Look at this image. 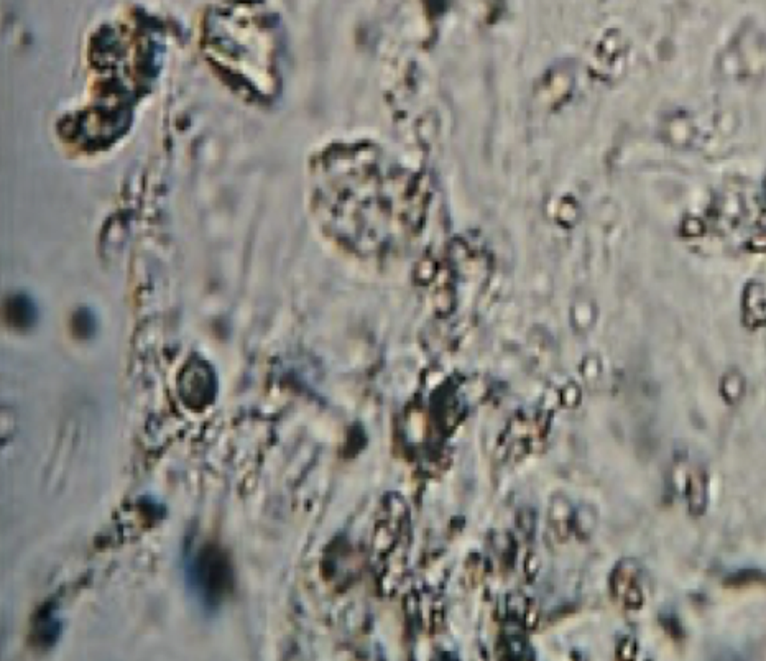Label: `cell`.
<instances>
[{"label":"cell","mask_w":766,"mask_h":661,"mask_svg":"<svg viewBox=\"0 0 766 661\" xmlns=\"http://www.w3.org/2000/svg\"><path fill=\"white\" fill-rule=\"evenodd\" d=\"M686 497H687V508L693 515H703L707 507L709 498V480L703 467H695L687 474L686 482Z\"/></svg>","instance_id":"cell-4"},{"label":"cell","mask_w":766,"mask_h":661,"mask_svg":"<svg viewBox=\"0 0 766 661\" xmlns=\"http://www.w3.org/2000/svg\"><path fill=\"white\" fill-rule=\"evenodd\" d=\"M721 393L727 403H731V405L739 403L742 397H743V393H745V379H743V375L737 371H731L729 373H725L721 382Z\"/></svg>","instance_id":"cell-5"},{"label":"cell","mask_w":766,"mask_h":661,"mask_svg":"<svg viewBox=\"0 0 766 661\" xmlns=\"http://www.w3.org/2000/svg\"><path fill=\"white\" fill-rule=\"evenodd\" d=\"M180 399L186 407L203 411L216 399V373L209 364L193 359L184 365L178 377Z\"/></svg>","instance_id":"cell-2"},{"label":"cell","mask_w":766,"mask_h":661,"mask_svg":"<svg viewBox=\"0 0 766 661\" xmlns=\"http://www.w3.org/2000/svg\"><path fill=\"white\" fill-rule=\"evenodd\" d=\"M612 590L627 609L641 607L643 594L637 581V568L633 562L631 564L622 562L615 568L612 574Z\"/></svg>","instance_id":"cell-3"},{"label":"cell","mask_w":766,"mask_h":661,"mask_svg":"<svg viewBox=\"0 0 766 661\" xmlns=\"http://www.w3.org/2000/svg\"><path fill=\"white\" fill-rule=\"evenodd\" d=\"M193 582L209 604H216L232 586V568L226 552L217 546H206L193 564Z\"/></svg>","instance_id":"cell-1"}]
</instances>
